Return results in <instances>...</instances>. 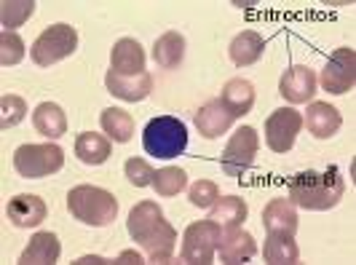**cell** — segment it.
Here are the masks:
<instances>
[{
    "label": "cell",
    "mask_w": 356,
    "mask_h": 265,
    "mask_svg": "<svg viewBox=\"0 0 356 265\" xmlns=\"http://www.w3.org/2000/svg\"><path fill=\"white\" fill-rule=\"evenodd\" d=\"M340 124H343V118H340L338 107H332L330 102H311L303 115V126H308V131H311L316 140H330V137H335Z\"/></svg>",
    "instance_id": "2e32d148"
},
{
    "label": "cell",
    "mask_w": 356,
    "mask_h": 265,
    "mask_svg": "<svg viewBox=\"0 0 356 265\" xmlns=\"http://www.w3.org/2000/svg\"><path fill=\"white\" fill-rule=\"evenodd\" d=\"M124 175H126V179H129V185H134V188H147V185H153L156 169L145 159H129L124 163Z\"/></svg>",
    "instance_id": "1f68e13d"
},
{
    "label": "cell",
    "mask_w": 356,
    "mask_h": 265,
    "mask_svg": "<svg viewBox=\"0 0 356 265\" xmlns=\"http://www.w3.org/2000/svg\"><path fill=\"white\" fill-rule=\"evenodd\" d=\"M220 233H222V228L217 223H212L209 217L201 220V223H191L182 233V260L196 265L212 263Z\"/></svg>",
    "instance_id": "ba28073f"
},
{
    "label": "cell",
    "mask_w": 356,
    "mask_h": 265,
    "mask_svg": "<svg viewBox=\"0 0 356 265\" xmlns=\"http://www.w3.org/2000/svg\"><path fill=\"white\" fill-rule=\"evenodd\" d=\"M0 126L3 129H11V126H17L24 121V115H27V102L17 97V94H6L3 99H0Z\"/></svg>",
    "instance_id": "f546056e"
},
{
    "label": "cell",
    "mask_w": 356,
    "mask_h": 265,
    "mask_svg": "<svg viewBox=\"0 0 356 265\" xmlns=\"http://www.w3.org/2000/svg\"><path fill=\"white\" fill-rule=\"evenodd\" d=\"M217 255L222 263H247L257 255V244L250 230L238 228H222L220 241H217Z\"/></svg>",
    "instance_id": "7c38bea8"
},
{
    "label": "cell",
    "mask_w": 356,
    "mask_h": 265,
    "mask_svg": "<svg viewBox=\"0 0 356 265\" xmlns=\"http://www.w3.org/2000/svg\"><path fill=\"white\" fill-rule=\"evenodd\" d=\"M102 131L107 134V140L113 142H129L134 134V118L126 113L124 107H107L102 110Z\"/></svg>",
    "instance_id": "484cf974"
},
{
    "label": "cell",
    "mask_w": 356,
    "mask_h": 265,
    "mask_svg": "<svg viewBox=\"0 0 356 265\" xmlns=\"http://www.w3.org/2000/svg\"><path fill=\"white\" fill-rule=\"evenodd\" d=\"M303 129V113L295 107H279L268 115L266 121V142L273 153H286L298 140Z\"/></svg>",
    "instance_id": "30bf717a"
},
{
    "label": "cell",
    "mask_w": 356,
    "mask_h": 265,
    "mask_svg": "<svg viewBox=\"0 0 356 265\" xmlns=\"http://www.w3.org/2000/svg\"><path fill=\"white\" fill-rule=\"evenodd\" d=\"M260 150V137L252 126H241L233 131V137L228 140L222 156H220V166L228 177H244V172H250L254 159Z\"/></svg>",
    "instance_id": "52a82bcc"
},
{
    "label": "cell",
    "mask_w": 356,
    "mask_h": 265,
    "mask_svg": "<svg viewBox=\"0 0 356 265\" xmlns=\"http://www.w3.org/2000/svg\"><path fill=\"white\" fill-rule=\"evenodd\" d=\"M115 263H143V257H140V252L126 249V252H121V255L115 257Z\"/></svg>",
    "instance_id": "836d02e7"
},
{
    "label": "cell",
    "mask_w": 356,
    "mask_h": 265,
    "mask_svg": "<svg viewBox=\"0 0 356 265\" xmlns=\"http://www.w3.org/2000/svg\"><path fill=\"white\" fill-rule=\"evenodd\" d=\"M196 129L201 131V137H207V140H217V137H222L233 124V115L225 110V105L220 102V99H209L207 105H201L196 110Z\"/></svg>",
    "instance_id": "e0dca14e"
},
{
    "label": "cell",
    "mask_w": 356,
    "mask_h": 265,
    "mask_svg": "<svg viewBox=\"0 0 356 265\" xmlns=\"http://www.w3.org/2000/svg\"><path fill=\"white\" fill-rule=\"evenodd\" d=\"M217 198H220V191H217V185L209 182V179H198L196 185H191V191H188V201L193 207H198V209L212 207Z\"/></svg>",
    "instance_id": "d6a6232c"
},
{
    "label": "cell",
    "mask_w": 356,
    "mask_h": 265,
    "mask_svg": "<svg viewBox=\"0 0 356 265\" xmlns=\"http://www.w3.org/2000/svg\"><path fill=\"white\" fill-rule=\"evenodd\" d=\"M75 49H78V33H75V27L59 22V24L46 27L35 38V43L30 49V56H33V62H35L38 67H51L54 62L72 56Z\"/></svg>",
    "instance_id": "8992f818"
},
{
    "label": "cell",
    "mask_w": 356,
    "mask_h": 265,
    "mask_svg": "<svg viewBox=\"0 0 356 265\" xmlns=\"http://www.w3.org/2000/svg\"><path fill=\"white\" fill-rule=\"evenodd\" d=\"M319 83L330 94H348L356 86V51L351 46H340L327 59Z\"/></svg>",
    "instance_id": "9c48e42d"
},
{
    "label": "cell",
    "mask_w": 356,
    "mask_h": 265,
    "mask_svg": "<svg viewBox=\"0 0 356 265\" xmlns=\"http://www.w3.org/2000/svg\"><path fill=\"white\" fill-rule=\"evenodd\" d=\"M263 225L268 233L295 236L298 230V207L289 198H270L263 209Z\"/></svg>",
    "instance_id": "ac0fdd59"
},
{
    "label": "cell",
    "mask_w": 356,
    "mask_h": 265,
    "mask_svg": "<svg viewBox=\"0 0 356 265\" xmlns=\"http://www.w3.org/2000/svg\"><path fill=\"white\" fill-rule=\"evenodd\" d=\"M220 102L225 105V110L231 113L233 118L247 115L252 107H254V86H252V81H247V78H231L222 86Z\"/></svg>",
    "instance_id": "ffe728a7"
},
{
    "label": "cell",
    "mask_w": 356,
    "mask_h": 265,
    "mask_svg": "<svg viewBox=\"0 0 356 265\" xmlns=\"http://www.w3.org/2000/svg\"><path fill=\"white\" fill-rule=\"evenodd\" d=\"M228 54H231L236 67H250V65H254L266 54V38L260 35V33H254V30H244V33H238L231 40Z\"/></svg>",
    "instance_id": "44dd1931"
},
{
    "label": "cell",
    "mask_w": 356,
    "mask_h": 265,
    "mask_svg": "<svg viewBox=\"0 0 356 265\" xmlns=\"http://www.w3.org/2000/svg\"><path fill=\"white\" fill-rule=\"evenodd\" d=\"M67 212L83 223V225H94V228H105L115 220L118 214V201L115 195L97 188V185H78L67 193Z\"/></svg>",
    "instance_id": "3957f363"
},
{
    "label": "cell",
    "mask_w": 356,
    "mask_h": 265,
    "mask_svg": "<svg viewBox=\"0 0 356 265\" xmlns=\"http://www.w3.org/2000/svg\"><path fill=\"white\" fill-rule=\"evenodd\" d=\"M316 83H319L316 72L311 70L308 65H292L282 75V81H279V94L284 97L286 102H292V105H303V102L314 99Z\"/></svg>",
    "instance_id": "8fae6325"
},
{
    "label": "cell",
    "mask_w": 356,
    "mask_h": 265,
    "mask_svg": "<svg viewBox=\"0 0 356 265\" xmlns=\"http://www.w3.org/2000/svg\"><path fill=\"white\" fill-rule=\"evenodd\" d=\"M33 126L40 137L46 140H59L67 131V115L56 102H40L33 110Z\"/></svg>",
    "instance_id": "7402d4cb"
},
{
    "label": "cell",
    "mask_w": 356,
    "mask_h": 265,
    "mask_svg": "<svg viewBox=\"0 0 356 265\" xmlns=\"http://www.w3.org/2000/svg\"><path fill=\"white\" fill-rule=\"evenodd\" d=\"M6 214H8V220H11L17 228H35V225H40V223L46 220L49 207H46V201H43L40 195L19 193L8 201Z\"/></svg>",
    "instance_id": "4fadbf2b"
},
{
    "label": "cell",
    "mask_w": 356,
    "mask_h": 265,
    "mask_svg": "<svg viewBox=\"0 0 356 265\" xmlns=\"http://www.w3.org/2000/svg\"><path fill=\"white\" fill-rule=\"evenodd\" d=\"M247 214H250V209H247L244 198H238V195H220L212 204L209 220L217 223L220 228H238L247 220Z\"/></svg>",
    "instance_id": "603a6c76"
},
{
    "label": "cell",
    "mask_w": 356,
    "mask_h": 265,
    "mask_svg": "<svg viewBox=\"0 0 356 265\" xmlns=\"http://www.w3.org/2000/svg\"><path fill=\"white\" fill-rule=\"evenodd\" d=\"M110 153H113V147H110V140H107L105 134L83 131V134H78V140H75V156L83 161L86 166H99V163H105V161L110 159Z\"/></svg>",
    "instance_id": "d4e9b609"
},
{
    "label": "cell",
    "mask_w": 356,
    "mask_h": 265,
    "mask_svg": "<svg viewBox=\"0 0 356 265\" xmlns=\"http://www.w3.org/2000/svg\"><path fill=\"white\" fill-rule=\"evenodd\" d=\"M185 185H188V175H185V169H179V166H163V169H159L156 177H153V191L159 195H163V198L182 193Z\"/></svg>",
    "instance_id": "f1b7e54d"
},
{
    "label": "cell",
    "mask_w": 356,
    "mask_h": 265,
    "mask_svg": "<svg viewBox=\"0 0 356 265\" xmlns=\"http://www.w3.org/2000/svg\"><path fill=\"white\" fill-rule=\"evenodd\" d=\"M22 59H24V40L17 33L3 30L0 33V65L11 67V65H19Z\"/></svg>",
    "instance_id": "4dcf8cb0"
},
{
    "label": "cell",
    "mask_w": 356,
    "mask_h": 265,
    "mask_svg": "<svg viewBox=\"0 0 356 265\" xmlns=\"http://www.w3.org/2000/svg\"><path fill=\"white\" fill-rule=\"evenodd\" d=\"M105 86L113 97L124 99V102H143L145 97L153 91V75L140 72V75H118V72H107Z\"/></svg>",
    "instance_id": "5bb4252c"
},
{
    "label": "cell",
    "mask_w": 356,
    "mask_h": 265,
    "mask_svg": "<svg viewBox=\"0 0 356 265\" xmlns=\"http://www.w3.org/2000/svg\"><path fill=\"white\" fill-rule=\"evenodd\" d=\"M153 59H156V65L163 67V70L179 67V62L185 59V38L179 35V33H175V30L163 33L153 43Z\"/></svg>",
    "instance_id": "cb8c5ba5"
},
{
    "label": "cell",
    "mask_w": 356,
    "mask_h": 265,
    "mask_svg": "<svg viewBox=\"0 0 356 265\" xmlns=\"http://www.w3.org/2000/svg\"><path fill=\"white\" fill-rule=\"evenodd\" d=\"M263 257H266L268 263H276V265L298 263L300 252H298V244H295V236H284V233H268L266 247H263Z\"/></svg>",
    "instance_id": "4316f807"
},
{
    "label": "cell",
    "mask_w": 356,
    "mask_h": 265,
    "mask_svg": "<svg viewBox=\"0 0 356 265\" xmlns=\"http://www.w3.org/2000/svg\"><path fill=\"white\" fill-rule=\"evenodd\" d=\"M33 14H35V0H3L0 3V24L8 33L19 24H24Z\"/></svg>",
    "instance_id": "83f0119b"
},
{
    "label": "cell",
    "mask_w": 356,
    "mask_h": 265,
    "mask_svg": "<svg viewBox=\"0 0 356 265\" xmlns=\"http://www.w3.org/2000/svg\"><path fill=\"white\" fill-rule=\"evenodd\" d=\"M65 166V150L54 142L43 145H19L14 150V169L24 179H40Z\"/></svg>",
    "instance_id": "5b68a950"
},
{
    "label": "cell",
    "mask_w": 356,
    "mask_h": 265,
    "mask_svg": "<svg viewBox=\"0 0 356 265\" xmlns=\"http://www.w3.org/2000/svg\"><path fill=\"white\" fill-rule=\"evenodd\" d=\"M129 236L147 252L150 263H169L177 247V230L172 228L156 201H140L126 220Z\"/></svg>",
    "instance_id": "6da1fadb"
},
{
    "label": "cell",
    "mask_w": 356,
    "mask_h": 265,
    "mask_svg": "<svg viewBox=\"0 0 356 265\" xmlns=\"http://www.w3.org/2000/svg\"><path fill=\"white\" fill-rule=\"evenodd\" d=\"M143 145L153 159H177L188 147V126L175 115L150 118L143 131Z\"/></svg>",
    "instance_id": "277c9868"
},
{
    "label": "cell",
    "mask_w": 356,
    "mask_h": 265,
    "mask_svg": "<svg viewBox=\"0 0 356 265\" xmlns=\"http://www.w3.org/2000/svg\"><path fill=\"white\" fill-rule=\"evenodd\" d=\"M110 70L118 75H140L145 72V51L140 40L134 38H121L115 40L110 51Z\"/></svg>",
    "instance_id": "9a60e30c"
},
{
    "label": "cell",
    "mask_w": 356,
    "mask_h": 265,
    "mask_svg": "<svg viewBox=\"0 0 356 265\" xmlns=\"http://www.w3.org/2000/svg\"><path fill=\"white\" fill-rule=\"evenodd\" d=\"M59 255H62V244H59L56 233H51V230H40V233H35V236L30 239V244H27V249L22 252L19 263L22 265H51L59 260Z\"/></svg>",
    "instance_id": "d6986e66"
},
{
    "label": "cell",
    "mask_w": 356,
    "mask_h": 265,
    "mask_svg": "<svg viewBox=\"0 0 356 265\" xmlns=\"http://www.w3.org/2000/svg\"><path fill=\"white\" fill-rule=\"evenodd\" d=\"M346 193V179L338 166H330L327 172H298L286 185V195L295 207L308 212H327L338 207Z\"/></svg>",
    "instance_id": "7a4b0ae2"
}]
</instances>
